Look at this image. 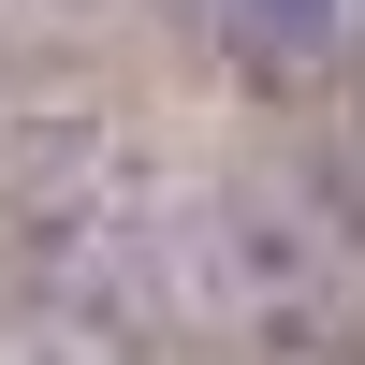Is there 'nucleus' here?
<instances>
[{
	"label": "nucleus",
	"mask_w": 365,
	"mask_h": 365,
	"mask_svg": "<svg viewBox=\"0 0 365 365\" xmlns=\"http://www.w3.org/2000/svg\"><path fill=\"white\" fill-rule=\"evenodd\" d=\"M278 15H322V0H278Z\"/></svg>",
	"instance_id": "1"
}]
</instances>
